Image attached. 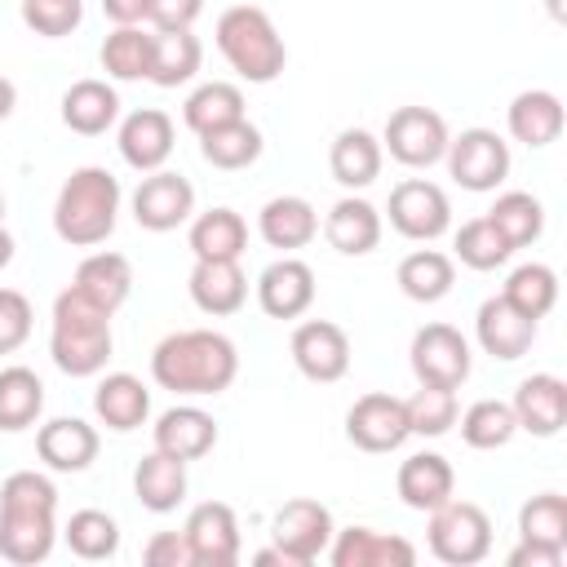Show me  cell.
I'll list each match as a JSON object with an SVG mask.
<instances>
[{"label": "cell", "instance_id": "28", "mask_svg": "<svg viewBox=\"0 0 567 567\" xmlns=\"http://www.w3.org/2000/svg\"><path fill=\"white\" fill-rule=\"evenodd\" d=\"M120 120V93L106 80H75L62 93V124L80 137H102Z\"/></svg>", "mask_w": 567, "mask_h": 567}, {"label": "cell", "instance_id": "37", "mask_svg": "<svg viewBox=\"0 0 567 567\" xmlns=\"http://www.w3.org/2000/svg\"><path fill=\"white\" fill-rule=\"evenodd\" d=\"M44 412V381L13 363V368H0V430L18 434V430H31Z\"/></svg>", "mask_w": 567, "mask_h": 567}, {"label": "cell", "instance_id": "7", "mask_svg": "<svg viewBox=\"0 0 567 567\" xmlns=\"http://www.w3.org/2000/svg\"><path fill=\"white\" fill-rule=\"evenodd\" d=\"M447 173L461 190H496L509 177V142L496 128H461L447 137Z\"/></svg>", "mask_w": 567, "mask_h": 567}, {"label": "cell", "instance_id": "41", "mask_svg": "<svg viewBox=\"0 0 567 567\" xmlns=\"http://www.w3.org/2000/svg\"><path fill=\"white\" fill-rule=\"evenodd\" d=\"M501 297H505L514 310H523L527 319L540 323V319L554 310V301H558V275H554L545 261H523V266L509 270Z\"/></svg>", "mask_w": 567, "mask_h": 567}, {"label": "cell", "instance_id": "39", "mask_svg": "<svg viewBox=\"0 0 567 567\" xmlns=\"http://www.w3.org/2000/svg\"><path fill=\"white\" fill-rule=\"evenodd\" d=\"M151 40L155 31H142V27H115L97 58H102V71L120 84H133V80H146L151 75Z\"/></svg>", "mask_w": 567, "mask_h": 567}, {"label": "cell", "instance_id": "47", "mask_svg": "<svg viewBox=\"0 0 567 567\" xmlns=\"http://www.w3.org/2000/svg\"><path fill=\"white\" fill-rule=\"evenodd\" d=\"M22 22L44 40H62L84 22V0H22Z\"/></svg>", "mask_w": 567, "mask_h": 567}, {"label": "cell", "instance_id": "24", "mask_svg": "<svg viewBox=\"0 0 567 567\" xmlns=\"http://www.w3.org/2000/svg\"><path fill=\"white\" fill-rule=\"evenodd\" d=\"M257 235L279 252H297L319 235V213L301 195H275L257 213Z\"/></svg>", "mask_w": 567, "mask_h": 567}, {"label": "cell", "instance_id": "11", "mask_svg": "<svg viewBox=\"0 0 567 567\" xmlns=\"http://www.w3.org/2000/svg\"><path fill=\"white\" fill-rule=\"evenodd\" d=\"M390 226L403 235V239H416V244H430L439 235H447L452 226V204L443 195V186L425 182V177H408L390 190Z\"/></svg>", "mask_w": 567, "mask_h": 567}, {"label": "cell", "instance_id": "5", "mask_svg": "<svg viewBox=\"0 0 567 567\" xmlns=\"http://www.w3.org/2000/svg\"><path fill=\"white\" fill-rule=\"evenodd\" d=\"M213 40H217V53L230 62V71L248 84H270L288 66V44H284V35L275 31V22L261 4L221 9L217 27H213Z\"/></svg>", "mask_w": 567, "mask_h": 567}, {"label": "cell", "instance_id": "54", "mask_svg": "<svg viewBox=\"0 0 567 567\" xmlns=\"http://www.w3.org/2000/svg\"><path fill=\"white\" fill-rule=\"evenodd\" d=\"M9 261H13V235H9L4 226H0V270H4Z\"/></svg>", "mask_w": 567, "mask_h": 567}, {"label": "cell", "instance_id": "10", "mask_svg": "<svg viewBox=\"0 0 567 567\" xmlns=\"http://www.w3.org/2000/svg\"><path fill=\"white\" fill-rule=\"evenodd\" d=\"M408 359H412L416 381L421 385H439V390H461L470 381V368H474L470 341L452 323H425V328H416Z\"/></svg>", "mask_w": 567, "mask_h": 567}, {"label": "cell", "instance_id": "46", "mask_svg": "<svg viewBox=\"0 0 567 567\" xmlns=\"http://www.w3.org/2000/svg\"><path fill=\"white\" fill-rule=\"evenodd\" d=\"M408 412V430L421 439H439L456 425V390H439V385H421L412 399H403Z\"/></svg>", "mask_w": 567, "mask_h": 567}, {"label": "cell", "instance_id": "18", "mask_svg": "<svg viewBox=\"0 0 567 567\" xmlns=\"http://www.w3.org/2000/svg\"><path fill=\"white\" fill-rule=\"evenodd\" d=\"M332 567H412L416 563V545L377 527H341L332 532L328 545Z\"/></svg>", "mask_w": 567, "mask_h": 567}, {"label": "cell", "instance_id": "32", "mask_svg": "<svg viewBox=\"0 0 567 567\" xmlns=\"http://www.w3.org/2000/svg\"><path fill=\"white\" fill-rule=\"evenodd\" d=\"M199 62H204V44L190 27H173V31H155L151 40V84L159 89H177L186 80L199 75Z\"/></svg>", "mask_w": 567, "mask_h": 567}, {"label": "cell", "instance_id": "2", "mask_svg": "<svg viewBox=\"0 0 567 567\" xmlns=\"http://www.w3.org/2000/svg\"><path fill=\"white\" fill-rule=\"evenodd\" d=\"M58 487L35 474V470H18L0 483V558L31 567L44 563L53 554L58 540Z\"/></svg>", "mask_w": 567, "mask_h": 567}, {"label": "cell", "instance_id": "36", "mask_svg": "<svg viewBox=\"0 0 567 567\" xmlns=\"http://www.w3.org/2000/svg\"><path fill=\"white\" fill-rule=\"evenodd\" d=\"M261 128L244 115V120H230V124H217L208 133H199V155L213 164V168H226V173H239L248 164L261 159Z\"/></svg>", "mask_w": 567, "mask_h": 567}, {"label": "cell", "instance_id": "20", "mask_svg": "<svg viewBox=\"0 0 567 567\" xmlns=\"http://www.w3.org/2000/svg\"><path fill=\"white\" fill-rule=\"evenodd\" d=\"M97 447H102L97 430H93L89 421H80V416H53V421H44V425L35 430V452H40V461H44L49 470H58V474H80V470H89V465L97 461Z\"/></svg>", "mask_w": 567, "mask_h": 567}, {"label": "cell", "instance_id": "30", "mask_svg": "<svg viewBox=\"0 0 567 567\" xmlns=\"http://www.w3.org/2000/svg\"><path fill=\"white\" fill-rule=\"evenodd\" d=\"M186 487H190L186 483V461H177L159 447L151 456H142L137 470H133V492H137L142 509H151V514H173L186 501Z\"/></svg>", "mask_w": 567, "mask_h": 567}, {"label": "cell", "instance_id": "19", "mask_svg": "<svg viewBox=\"0 0 567 567\" xmlns=\"http://www.w3.org/2000/svg\"><path fill=\"white\" fill-rule=\"evenodd\" d=\"M474 337H478V346H483L492 359L514 363V359H523V354L532 350V341H536V319H527L523 310H514L505 297H487V301L478 306V315H474Z\"/></svg>", "mask_w": 567, "mask_h": 567}, {"label": "cell", "instance_id": "3", "mask_svg": "<svg viewBox=\"0 0 567 567\" xmlns=\"http://www.w3.org/2000/svg\"><path fill=\"white\" fill-rule=\"evenodd\" d=\"M115 350L111 337V310H102L93 297H84L75 284L53 297V332L49 354L58 372L66 377H97Z\"/></svg>", "mask_w": 567, "mask_h": 567}, {"label": "cell", "instance_id": "6", "mask_svg": "<svg viewBox=\"0 0 567 567\" xmlns=\"http://www.w3.org/2000/svg\"><path fill=\"white\" fill-rule=\"evenodd\" d=\"M430 554L447 567H474L492 554V518L483 505L474 501H443L439 509H430V527H425Z\"/></svg>", "mask_w": 567, "mask_h": 567}, {"label": "cell", "instance_id": "51", "mask_svg": "<svg viewBox=\"0 0 567 567\" xmlns=\"http://www.w3.org/2000/svg\"><path fill=\"white\" fill-rule=\"evenodd\" d=\"M505 563L509 567H563V549H549V545H536V540H518Z\"/></svg>", "mask_w": 567, "mask_h": 567}, {"label": "cell", "instance_id": "12", "mask_svg": "<svg viewBox=\"0 0 567 567\" xmlns=\"http://www.w3.org/2000/svg\"><path fill=\"white\" fill-rule=\"evenodd\" d=\"M292 363L306 381H319V385H332L350 372V337L341 323L332 319H306L292 328Z\"/></svg>", "mask_w": 567, "mask_h": 567}, {"label": "cell", "instance_id": "13", "mask_svg": "<svg viewBox=\"0 0 567 567\" xmlns=\"http://www.w3.org/2000/svg\"><path fill=\"white\" fill-rule=\"evenodd\" d=\"M346 439L359 447V452H399L412 430H408V412H403V399L385 394V390H372V394H359L346 412Z\"/></svg>", "mask_w": 567, "mask_h": 567}, {"label": "cell", "instance_id": "26", "mask_svg": "<svg viewBox=\"0 0 567 567\" xmlns=\"http://www.w3.org/2000/svg\"><path fill=\"white\" fill-rule=\"evenodd\" d=\"M563 120H567V115H563V102H558V93H549V89H523V93L509 102V111H505L509 137L523 142V146H532V151L558 142Z\"/></svg>", "mask_w": 567, "mask_h": 567}, {"label": "cell", "instance_id": "8", "mask_svg": "<svg viewBox=\"0 0 567 567\" xmlns=\"http://www.w3.org/2000/svg\"><path fill=\"white\" fill-rule=\"evenodd\" d=\"M332 532H337L332 509L323 501H310V496H297V501L279 505L275 518H270V540L288 558V567H310L319 554H328Z\"/></svg>", "mask_w": 567, "mask_h": 567}, {"label": "cell", "instance_id": "48", "mask_svg": "<svg viewBox=\"0 0 567 567\" xmlns=\"http://www.w3.org/2000/svg\"><path fill=\"white\" fill-rule=\"evenodd\" d=\"M31 323H35L31 301L18 288H0V354L22 350L31 337Z\"/></svg>", "mask_w": 567, "mask_h": 567}, {"label": "cell", "instance_id": "21", "mask_svg": "<svg viewBox=\"0 0 567 567\" xmlns=\"http://www.w3.org/2000/svg\"><path fill=\"white\" fill-rule=\"evenodd\" d=\"M115 142H120V155H124L128 168L155 173V168H164L168 155H173V120H168V111H159V106H142V111L124 115Z\"/></svg>", "mask_w": 567, "mask_h": 567}, {"label": "cell", "instance_id": "14", "mask_svg": "<svg viewBox=\"0 0 567 567\" xmlns=\"http://www.w3.org/2000/svg\"><path fill=\"white\" fill-rule=\"evenodd\" d=\"M128 204H133V221L142 230L164 235V230H177L182 221H190V213H195V186L182 173L155 168V173H146L137 182V190H133Z\"/></svg>", "mask_w": 567, "mask_h": 567}, {"label": "cell", "instance_id": "55", "mask_svg": "<svg viewBox=\"0 0 567 567\" xmlns=\"http://www.w3.org/2000/svg\"><path fill=\"white\" fill-rule=\"evenodd\" d=\"M0 221H4V195H0Z\"/></svg>", "mask_w": 567, "mask_h": 567}, {"label": "cell", "instance_id": "22", "mask_svg": "<svg viewBox=\"0 0 567 567\" xmlns=\"http://www.w3.org/2000/svg\"><path fill=\"white\" fill-rule=\"evenodd\" d=\"M394 487H399V501H403L408 509L430 514V509H439L443 501H452V492H456V470H452V461L439 456V452H412V456L399 465Z\"/></svg>", "mask_w": 567, "mask_h": 567}, {"label": "cell", "instance_id": "15", "mask_svg": "<svg viewBox=\"0 0 567 567\" xmlns=\"http://www.w3.org/2000/svg\"><path fill=\"white\" fill-rule=\"evenodd\" d=\"M186 540H190V554H195V567H230L239 563V518L226 501H204L186 514L182 523Z\"/></svg>", "mask_w": 567, "mask_h": 567}, {"label": "cell", "instance_id": "35", "mask_svg": "<svg viewBox=\"0 0 567 567\" xmlns=\"http://www.w3.org/2000/svg\"><path fill=\"white\" fill-rule=\"evenodd\" d=\"M75 288L84 292V297H93L102 310H120L124 301H128V292H133V266H128V257L124 252H89L80 266H75Z\"/></svg>", "mask_w": 567, "mask_h": 567}, {"label": "cell", "instance_id": "52", "mask_svg": "<svg viewBox=\"0 0 567 567\" xmlns=\"http://www.w3.org/2000/svg\"><path fill=\"white\" fill-rule=\"evenodd\" d=\"M102 13L115 27H142L151 22V0H102Z\"/></svg>", "mask_w": 567, "mask_h": 567}, {"label": "cell", "instance_id": "45", "mask_svg": "<svg viewBox=\"0 0 567 567\" xmlns=\"http://www.w3.org/2000/svg\"><path fill=\"white\" fill-rule=\"evenodd\" d=\"M452 257L470 270H496L514 257V248L501 239V230L487 217H470L456 235H452Z\"/></svg>", "mask_w": 567, "mask_h": 567}, {"label": "cell", "instance_id": "33", "mask_svg": "<svg viewBox=\"0 0 567 567\" xmlns=\"http://www.w3.org/2000/svg\"><path fill=\"white\" fill-rule=\"evenodd\" d=\"M186 288L204 315H235L248 301V279L239 261H195Z\"/></svg>", "mask_w": 567, "mask_h": 567}, {"label": "cell", "instance_id": "40", "mask_svg": "<svg viewBox=\"0 0 567 567\" xmlns=\"http://www.w3.org/2000/svg\"><path fill=\"white\" fill-rule=\"evenodd\" d=\"M182 120H186V128H190L195 137L208 133V128H217V124L244 120V89L230 84V80H208V84H199V89L186 97Z\"/></svg>", "mask_w": 567, "mask_h": 567}, {"label": "cell", "instance_id": "1", "mask_svg": "<svg viewBox=\"0 0 567 567\" xmlns=\"http://www.w3.org/2000/svg\"><path fill=\"white\" fill-rule=\"evenodd\" d=\"M151 377H155L159 390H173V394H186V399L221 394L239 377V350L226 332L182 328V332H168L151 350Z\"/></svg>", "mask_w": 567, "mask_h": 567}, {"label": "cell", "instance_id": "43", "mask_svg": "<svg viewBox=\"0 0 567 567\" xmlns=\"http://www.w3.org/2000/svg\"><path fill=\"white\" fill-rule=\"evenodd\" d=\"M518 540H536L567 554V496L563 492H536L518 509Z\"/></svg>", "mask_w": 567, "mask_h": 567}, {"label": "cell", "instance_id": "4", "mask_svg": "<svg viewBox=\"0 0 567 567\" xmlns=\"http://www.w3.org/2000/svg\"><path fill=\"white\" fill-rule=\"evenodd\" d=\"M120 199H124V190H120L115 173H106L97 164L75 168L62 182L58 199H53V230H58V239L71 244V248L106 244L115 221H120Z\"/></svg>", "mask_w": 567, "mask_h": 567}, {"label": "cell", "instance_id": "17", "mask_svg": "<svg viewBox=\"0 0 567 567\" xmlns=\"http://www.w3.org/2000/svg\"><path fill=\"white\" fill-rule=\"evenodd\" d=\"M509 408H514L518 430H527L536 439H554L567 425V381L554 372H532L518 381Z\"/></svg>", "mask_w": 567, "mask_h": 567}, {"label": "cell", "instance_id": "42", "mask_svg": "<svg viewBox=\"0 0 567 567\" xmlns=\"http://www.w3.org/2000/svg\"><path fill=\"white\" fill-rule=\"evenodd\" d=\"M461 416V439L474 447V452H496L505 447L514 434H518V421H514V408L501 403V399H478L470 403Z\"/></svg>", "mask_w": 567, "mask_h": 567}, {"label": "cell", "instance_id": "38", "mask_svg": "<svg viewBox=\"0 0 567 567\" xmlns=\"http://www.w3.org/2000/svg\"><path fill=\"white\" fill-rule=\"evenodd\" d=\"M483 217L501 230V239H505L509 248H527V244H536V239L545 235V208H540V199L527 195V190H505V195H496V204H492Z\"/></svg>", "mask_w": 567, "mask_h": 567}, {"label": "cell", "instance_id": "29", "mask_svg": "<svg viewBox=\"0 0 567 567\" xmlns=\"http://www.w3.org/2000/svg\"><path fill=\"white\" fill-rule=\"evenodd\" d=\"M381 137H372L368 128H341L332 151H328V168H332V182L346 186V190H363L381 177Z\"/></svg>", "mask_w": 567, "mask_h": 567}, {"label": "cell", "instance_id": "34", "mask_svg": "<svg viewBox=\"0 0 567 567\" xmlns=\"http://www.w3.org/2000/svg\"><path fill=\"white\" fill-rule=\"evenodd\" d=\"M394 279H399V288H403L408 301L434 306V301H443V297L452 292V284H456V261H452L447 252H439V248H416V252H408V257L399 261Z\"/></svg>", "mask_w": 567, "mask_h": 567}, {"label": "cell", "instance_id": "50", "mask_svg": "<svg viewBox=\"0 0 567 567\" xmlns=\"http://www.w3.org/2000/svg\"><path fill=\"white\" fill-rule=\"evenodd\" d=\"M204 13V0H151V27L173 31V27H195Z\"/></svg>", "mask_w": 567, "mask_h": 567}, {"label": "cell", "instance_id": "25", "mask_svg": "<svg viewBox=\"0 0 567 567\" xmlns=\"http://www.w3.org/2000/svg\"><path fill=\"white\" fill-rule=\"evenodd\" d=\"M93 412L106 430L115 434H128L137 425H146L151 416V390L133 377V372H106L93 390Z\"/></svg>", "mask_w": 567, "mask_h": 567}, {"label": "cell", "instance_id": "23", "mask_svg": "<svg viewBox=\"0 0 567 567\" xmlns=\"http://www.w3.org/2000/svg\"><path fill=\"white\" fill-rule=\"evenodd\" d=\"M155 447L177 456V461H199V456H208L217 447V421L195 403H177V408L159 412Z\"/></svg>", "mask_w": 567, "mask_h": 567}, {"label": "cell", "instance_id": "49", "mask_svg": "<svg viewBox=\"0 0 567 567\" xmlns=\"http://www.w3.org/2000/svg\"><path fill=\"white\" fill-rule=\"evenodd\" d=\"M142 563L146 567H195V554H190L186 532H155L142 545Z\"/></svg>", "mask_w": 567, "mask_h": 567}, {"label": "cell", "instance_id": "53", "mask_svg": "<svg viewBox=\"0 0 567 567\" xmlns=\"http://www.w3.org/2000/svg\"><path fill=\"white\" fill-rule=\"evenodd\" d=\"M13 106H18V89H13V80H9V75H0V120H9V115H13Z\"/></svg>", "mask_w": 567, "mask_h": 567}, {"label": "cell", "instance_id": "16", "mask_svg": "<svg viewBox=\"0 0 567 567\" xmlns=\"http://www.w3.org/2000/svg\"><path fill=\"white\" fill-rule=\"evenodd\" d=\"M257 306L270 319H301L315 306V270L301 257H279L257 275Z\"/></svg>", "mask_w": 567, "mask_h": 567}, {"label": "cell", "instance_id": "9", "mask_svg": "<svg viewBox=\"0 0 567 567\" xmlns=\"http://www.w3.org/2000/svg\"><path fill=\"white\" fill-rule=\"evenodd\" d=\"M447 124L439 111L430 106H399L390 111L385 128H381V151H390V159H399L403 168H430L443 159L447 151Z\"/></svg>", "mask_w": 567, "mask_h": 567}, {"label": "cell", "instance_id": "27", "mask_svg": "<svg viewBox=\"0 0 567 567\" xmlns=\"http://www.w3.org/2000/svg\"><path fill=\"white\" fill-rule=\"evenodd\" d=\"M323 239H328L341 257H363V252H372V248L381 244V213H377L368 199L346 195V199H337V204L328 208V217H323Z\"/></svg>", "mask_w": 567, "mask_h": 567}, {"label": "cell", "instance_id": "44", "mask_svg": "<svg viewBox=\"0 0 567 567\" xmlns=\"http://www.w3.org/2000/svg\"><path fill=\"white\" fill-rule=\"evenodd\" d=\"M62 540L75 558L102 563V558H115V549H120V523L102 509H75L71 523L62 527Z\"/></svg>", "mask_w": 567, "mask_h": 567}, {"label": "cell", "instance_id": "31", "mask_svg": "<svg viewBox=\"0 0 567 567\" xmlns=\"http://www.w3.org/2000/svg\"><path fill=\"white\" fill-rule=\"evenodd\" d=\"M186 244L195 261H239L248 248V221L235 208H208L190 221Z\"/></svg>", "mask_w": 567, "mask_h": 567}]
</instances>
